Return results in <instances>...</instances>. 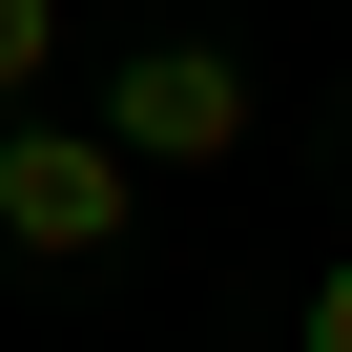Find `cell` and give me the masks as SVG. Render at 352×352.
I'll use <instances>...</instances> for the list:
<instances>
[{
  "label": "cell",
  "mask_w": 352,
  "mask_h": 352,
  "mask_svg": "<svg viewBox=\"0 0 352 352\" xmlns=\"http://www.w3.org/2000/svg\"><path fill=\"white\" fill-rule=\"evenodd\" d=\"M42 63H63V0H0V124L42 104Z\"/></svg>",
  "instance_id": "obj_3"
},
{
  "label": "cell",
  "mask_w": 352,
  "mask_h": 352,
  "mask_svg": "<svg viewBox=\"0 0 352 352\" xmlns=\"http://www.w3.org/2000/svg\"><path fill=\"white\" fill-rule=\"evenodd\" d=\"M83 124H104L124 166H249V124H270V83H249V42H124Z\"/></svg>",
  "instance_id": "obj_1"
},
{
  "label": "cell",
  "mask_w": 352,
  "mask_h": 352,
  "mask_svg": "<svg viewBox=\"0 0 352 352\" xmlns=\"http://www.w3.org/2000/svg\"><path fill=\"white\" fill-rule=\"evenodd\" d=\"M311 352H352V249H331V270H311Z\"/></svg>",
  "instance_id": "obj_4"
},
{
  "label": "cell",
  "mask_w": 352,
  "mask_h": 352,
  "mask_svg": "<svg viewBox=\"0 0 352 352\" xmlns=\"http://www.w3.org/2000/svg\"><path fill=\"white\" fill-rule=\"evenodd\" d=\"M124 208H145V166L104 145V124H0V249L21 270H83V249H124Z\"/></svg>",
  "instance_id": "obj_2"
}]
</instances>
